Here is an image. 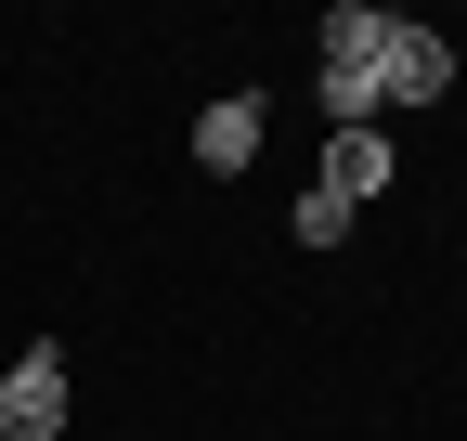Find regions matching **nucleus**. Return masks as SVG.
Segmentation results:
<instances>
[{
	"label": "nucleus",
	"instance_id": "obj_1",
	"mask_svg": "<svg viewBox=\"0 0 467 441\" xmlns=\"http://www.w3.org/2000/svg\"><path fill=\"white\" fill-rule=\"evenodd\" d=\"M312 39H325V52H312V104H325V130H389V118H377V39H389V14H377V0H325Z\"/></svg>",
	"mask_w": 467,
	"mask_h": 441
},
{
	"label": "nucleus",
	"instance_id": "obj_2",
	"mask_svg": "<svg viewBox=\"0 0 467 441\" xmlns=\"http://www.w3.org/2000/svg\"><path fill=\"white\" fill-rule=\"evenodd\" d=\"M66 415H78L66 351H52V338H26V351H14V376H0V441H66Z\"/></svg>",
	"mask_w": 467,
	"mask_h": 441
},
{
	"label": "nucleus",
	"instance_id": "obj_3",
	"mask_svg": "<svg viewBox=\"0 0 467 441\" xmlns=\"http://www.w3.org/2000/svg\"><path fill=\"white\" fill-rule=\"evenodd\" d=\"M441 91H454V39L416 26V14H389V39H377V118L389 104H441Z\"/></svg>",
	"mask_w": 467,
	"mask_h": 441
},
{
	"label": "nucleus",
	"instance_id": "obj_4",
	"mask_svg": "<svg viewBox=\"0 0 467 441\" xmlns=\"http://www.w3.org/2000/svg\"><path fill=\"white\" fill-rule=\"evenodd\" d=\"M260 130H273V104H260V91H221L208 118H195V169H208V182H234V169L260 156Z\"/></svg>",
	"mask_w": 467,
	"mask_h": 441
},
{
	"label": "nucleus",
	"instance_id": "obj_5",
	"mask_svg": "<svg viewBox=\"0 0 467 441\" xmlns=\"http://www.w3.org/2000/svg\"><path fill=\"white\" fill-rule=\"evenodd\" d=\"M312 195H337V208H377V195H389V130H325V169H312Z\"/></svg>",
	"mask_w": 467,
	"mask_h": 441
}]
</instances>
